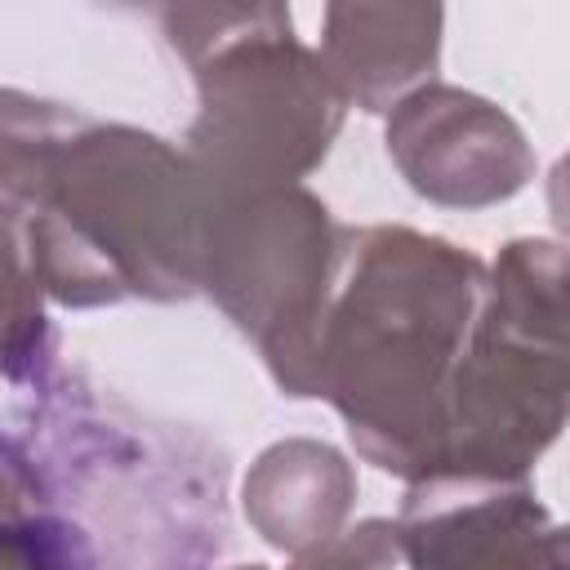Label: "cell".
Returning <instances> with one entry per match:
<instances>
[{
  "label": "cell",
  "mask_w": 570,
  "mask_h": 570,
  "mask_svg": "<svg viewBox=\"0 0 570 570\" xmlns=\"http://www.w3.org/2000/svg\"><path fill=\"white\" fill-rule=\"evenodd\" d=\"M566 249L548 236H517L485 263L428 476L530 481L566 428Z\"/></svg>",
  "instance_id": "277c9868"
},
{
  "label": "cell",
  "mask_w": 570,
  "mask_h": 570,
  "mask_svg": "<svg viewBox=\"0 0 570 570\" xmlns=\"http://www.w3.org/2000/svg\"><path fill=\"white\" fill-rule=\"evenodd\" d=\"M481 289L485 263L445 236L405 223L343 227L316 396L334 405L352 450L405 485L436 468L450 379Z\"/></svg>",
  "instance_id": "6da1fadb"
},
{
  "label": "cell",
  "mask_w": 570,
  "mask_h": 570,
  "mask_svg": "<svg viewBox=\"0 0 570 570\" xmlns=\"http://www.w3.org/2000/svg\"><path fill=\"white\" fill-rule=\"evenodd\" d=\"M45 289L27 254L22 214L0 205V379L31 383L53 356V325L45 312Z\"/></svg>",
  "instance_id": "8fae6325"
},
{
  "label": "cell",
  "mask_w": 570,
  "mask_h": 570,
  "mask_svg": "<svg viewBox=\"0 0 570 570\" xmlns=\"http://www.w3.org/2000/svg\"><path fill=\"white\" fill-rule=\"evenodd\" d=\"M169 49L187 62L196 116L183 151L214 200L303 187L343 134L347 102L298 40L285 4H174L160 9Z\"/></svg>",
  "instance_id": "3957f363"
},
{
  "label": "cell",
  "mask_w": 570,
  "mask_h": 570,
  "mask_svg": "<svg viewBox=\"0 0 570 570\" xmlns=\"http://www.w3.org/2000/svg\"><path fill=\"white\" fill-rule=\"evenodd\" d=\"M441 4H325L316 58L347 107L387 116L401 98L436 80L441 67Z\"/></svg>",
  "instance_id": "ba28073f"
},
{
  "label": "cell",
  "mask_w": 570,
  "mask_h": 570,
  "mask_svg": "<svg viewBox=\"0 0 570 570\" xmlns=\"http://www.w3.org/2000/svg\"><path fill=\"white\" fill-rule=\"evenodd\" d=\"M285 570H401L392 521L365 517V521L347 525L343 534H334L330 543H321L303 557H289Z\"/></svg>",
  "instance_id": "4fadbf2b"
},
{
  "label": "cell",
  "mask_w": 570,
  "mask_h": 570,
  "mask_svg": "<svg viewBox=\"0 0 570 570\" xmlns=\"http://www.w3.org/2000/svg\"><path fill=\"white\" fill-rule=\"evenodd\" d=\"M0 570H98V552L45 485L31 454L0 432Z\"/></svg>",
  "instance_id": "30bf717a"
},
{
  "label": "cell",
  "mask_w": 570,
  "mask_h": 570,
  "mask_svg": "<svg viewBox=\"0 0 570 570\" xmlns=\"http://www.w3.org/2000/svg\"><path fill=\"white\" fill-rule=\"evenodd\" d=\"M343 267V223L307 187L227 196L209 205L200 294L258 347L272 383L316 396L321 321Z\"/></svg>",
  "instance_id": "5b68a950"
},
{
  "label": "cell",
  "mask_w": 570,
  "mask_h": 570,
  "mask_svg": "<svg viewBox=\"0 0 570 570\" xmlns=\"http://www.w3.org/2000/svg\"><path fill=\"white\" fill-rule=\"evenodd\" d=\"M387 156L414 196L445 209H490L534 178L525 129L490 98L432 80L387 111Z\"/></svg>",
  "instance_id": "8992f818"
},
{
  "label": "cell",
  "mask_w": 570,
  "mask_h": 570,
  "mask_svg": "<svg viewBox=\"0 0 570 570\" xmlns=\"http://www.w3.org/2000/svg\"><path fill=\"white\" fill-rule=\"evenodd\" d=\"M85 125L71 102L36 98L27 89H0V205L27 214L58 147Z\"/></svg>",
  "instance_id": "7c38bea8"
},
{
  "label": "cell",
  "mask_w": 570,
  "mask_h": 570,
  "mask_svg": "<svg viewBox=\"0 0 570 570\" xmlns=\"http://www.w3.org/2000/svg\"><path fill=\"white\" fill-rule=\"evenodd\" d=\"M392 534L405 570H566V530L530 481H410Z\"/></svg>",
  "instance_id": "52a82bcc"
},
{
  "label": "cell",
  "mask_w": 570,
  "mask_h": 570,
  "mask_svg": "<svg viewBox=\"0 0 570 570\" xmlns=\"http://www.w3.org/2000/svg\"><path fill=\"white\" fill-rule=\"evenodd\" d=\"M227 570H272V566H263V561H240V566H227Z\"/></svg>",
  "instance_id": "5bb4252c"
},
{
  "label": "cell",
  "mask_w": 570,
  "mask_h": 570,
  "mask_svg": "<svg viewBox=\"0 0 570 570\" xmlns=\"http://www.w3.org/2000/svg\"><path fill=\"white\" fill-rule=\"evenodd\" d=\"M356 508V468L343 450L316 436L272 441L240 481V512L254 534L285 552L303 557L347 530Z\"/></svg>",
  "instance_id": "9c48e42d"
},
{
  "label": "cell",
  "mask_w": 570,
  "mask_h": 570,
  "mask_svg": "<svg viewBox=\"0 0 570 570\" xmlns=\"http://www.w3.org/2000/svg\"><path fill=\"white\" fill-rule=\"evenodd\" d=\"M209 205L214 191L178 142L85 116L22 214L36 281L71 312L183 303L200 294Z\"/></svg>",
  "instance_id": "7a4b0ae2"
}]
</instances>
